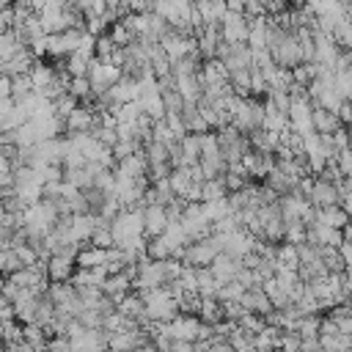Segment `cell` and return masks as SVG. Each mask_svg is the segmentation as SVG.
<instances>
[{
  "label": "cell",
  "mask_w": 352,
  "mask_h": 352,
  "mask_svg": "<svg viewBox=\"0 0 352 352\" xmlns=\"http://www.w3.org/2000/svg\"><path fill=\"white\" fill-rule=\"evenodd\" d=\"M146 228H148V234H162V228H165V214H162L160 206H154V209L146 212Z\"/></svg>",
  "instance_id": "obj_1"
},
{
  "label": "cell",
  "mask_w": 352,
  "mask_h": 352,
  "mask_svg": "<svg viewBox=\"0 0 352 352\" xmlns=\"http://www.w3.org/2000/svg\"><path fill=\"white\" fill-rule=\"evenodd\" d=\"M170 352H192V341H173Z\"/></svg>",
  "instance_id": "obj_2"
},
{
  "label": "cell",
  "mask_w": 352,
  "mask_h": 352,
  "mask_svg": "<svg viewBox=\"0 0 352 352\" xmlns=\"http://www.w3.org/2000/svg\"><path fill=\"white\" fill-rule=\"evenodd\" d=\"M187 214H190V217H195V209H190ZM192 223H204V212H198V220H192Z\"/></svg>",
  "instance_id": "obj_3"
}]
</instances>
